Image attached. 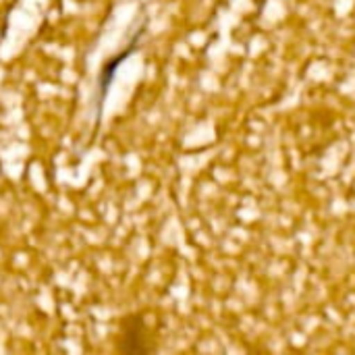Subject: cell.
Listing matches in <instances>:
<instances>
[{
    "mask_svg": "<svg viewBox=\"0 0 355 355\" xmlns=\"http://www.w3.org/2000/svg\"><path fill=\"white\" fill-rule=\"evenodd\" d=\"M116 349L121 354H148V352L154 349V345L150 343V335H148V329H146V322H144L141 316L133 314V316H127L121 322Z\"/></svg>",
    "mask_w": 355,
    "mask_h": 355,
    "instance_id": "cell-2",
    "label": "cell"
},
{
    "mask_svg": "<svg viewBox=\"0 0 355 355\" xmlns=\"http://www.w3.org/2000/svg\"><path fill=\"white\" fill-rule=\"evenodd\" d=\"M146 29H148V17H146V12H141V17L135 21V25H133V29H131V35H129L127 44H125L116 54H112L110 58H106V60L102 62V69H100L98 79H96V121H100L102 106H104V102H106V98H108V92H110V85H112V81H114V77H116L119 67H121L137 48H139Z\"/></svg>",
    "mask_w": 355,
    "mask_h": 355,
    "instance_id": "cell-1",
    "label": "cell"
}]
</instances>
